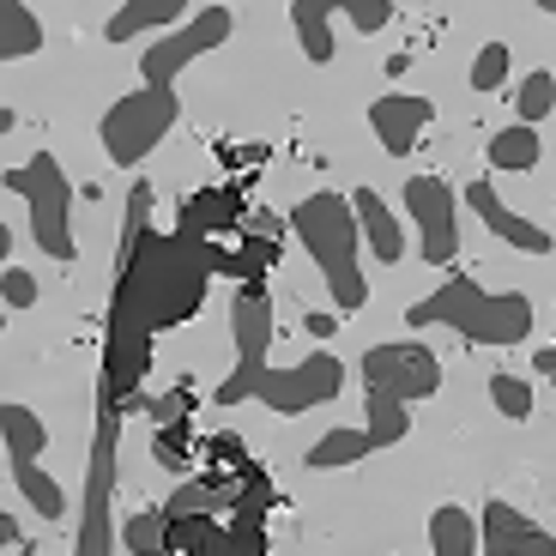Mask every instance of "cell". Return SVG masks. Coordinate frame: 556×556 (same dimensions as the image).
<instances>
[{
  "instance_id": "obj_1",
  "label": "cell",
  "mask_w": 556,
  "mask_h": 556,
  "mask_svg": "<svg viewBox=\"0 0 556 556\" xmlns=\"http://www.w3.org/2000/svg\"><path fill=\"white\" fill-rule=\"evenodd\" d=\"M206 242H181L176 230L152 224V181H134L127 194L122 249H115V291H110V327H103V381L98 400L127 405L134 388L152 369V339L164 327L194 320L206 303Z\"/></svg>"
},
{
  "instance_id": "obj_2",
  "label": "cell",
  "mask_w": 556,
  "mask_h": 556,
  "mask_svg": "<svg viewBox=\"0 0 556 556\" xmlns=\"http://www.w3.org/2000/svg\"><path fill=\"white\" fill-rule=\"evenodd\" d=\"M412 327H454L459 339H472V345H520L532 333V296L520 291H484L478 278L454 273L442 278L430 296H417L405 308Z\"/></svg>"
},
{
  "instance_id": "obj_3",
  "label": "cell",
  "mask_w": 556,
  "mask_h": 556,
  "mask_svg": "<svg viewBox=\"0 0 556 556\" xmlns=\"http://www.w3.org/2000/svg\"><path fill=\"white\" fill-rule=\"evenodd\" d=\"M291 230L303 237V249L315 254V266H320V278H327V291H333V308H363L369 303V278H363V254H357V242H363V224H357V206H351L345 194H308V200H296V212H291Z\"/></svg>"
},
{
  "instance_id": "obj_4",
  "label": "cell",
  "mask_w": 556,
  "mask_h": 556,
  "mask_svg": "<svg viewBox=\"0 0 556 556\" xmlns=\"http://www.w3.org/2000/svg\"><path fill=\"white\" fill-rule=\"evenodd\" d=\"M7 188L25 194L37 249L49 254V261H73V254H79V242H73V181H67V169H61V157L55 152L25 157L18 169H7Z\"/></svg>"
},
{
  "instance_id": "obj_5",
  "label": "cell",
  "mask_w": 556,
  "mask_h": 556,
  "mask_svg": "<svg viewBox=\"0 0 556 556\" xmlns=\"http://www.w3.org/2000/svg\"><path fill=\"white\" fill-rule=\"evenodd\" d=\"M115 466H122V405L98 400V435H91V472H85V508L73 532V556H115Z\"/></svg>"
},
{
  "instance_id": "obj_6",
  "label": "cell",
  "mask_w": 556,
  "mask_h": 556,
  "mask_svg": "<svg viewBox=\"0 0 556 556\" xmlns=\"http://www.w3.org/2000/svg\"><path fill=\"white\" fill-rule=\"evenodd\" d=\"M176 122H181L176 85H139V91H127V98H115L110 110H103L98 134H103V152H110V164L134 169L146 152H157V146H164Z\"/></svg>"
},
{
  "instance_id": "obj_7",
  "label": "cell",
  "mask_w": 556,
  "mask_h": 556,
  "mask_svg": "<svg viewBox=\"0 0 556 556\" xmlns=\"http://www.w3.org/2000/svg\"><path fill=\"white\" fill-rule=\"evenodd\" d=\"M230 333H237V369L224 376L218 405H242L254 400V388L266 381V345H273V296L266 285H242L230 303Z\"/></svg>"
},
{
  "instance_id": "obj_8",
  "label": "cell",
  "mask_w": 556,
  "mask_h": 556,
  "mask_svg": "<svg viewBox=\"0 0 556 556\" xmlns=\"http://www.w3.org/2000/svg\"><path fill=\"white\" fill-rule=\"evenodd\" d=\"M363 388L388 393V400H400V405L430 400V393L442 388V357H435L424 339H405V345H369L363 351Z\"/></svg>"
},
{
  "instance_id": "obj_9",
  "label": "cell",
  "mask_w": 556,
  "mask_h": 556,
  "mask_svg": "<svg viewBox=\"0 0 556 556\" xmlns=\"http://www.w3.org/2000/svg\"><path fill=\"white\" fill-rule=\"evenodd\" d=\"M339 388H345V363H339L333 351H315V357L291 363V369H266L254 400L278 417H303V412H315V405H327Z\"/></svg>"
},
{
  "instance_id": "obj_10",
  "label": "cell",
  "mask_w": 556,
  "mask_h": 556,
  "mask_svg": "<svg viewBox=\"0 0 556 556\" xmlns=\"http://www.w3.org/2000/svg\"><path fill=\"white\" fill-rule=\"evenodd\" d=\"M230 30H237V13H230V7H200L188 25H176L169 37H157L152 49H146V61H139L146 85H176V73L188 67V61H200L206 49L230 42Z\"/></svg>"
},
{
  "instance_id": "obj_11",
  "label": "cell",
  "mask_w": 556,
  "mask_h": 556,
  "mask_svg": "<svg viewBox=\"0 0 556 556\" xmlns=\"http://www.w3.org/2000/svg\"><path fill=\"white\" fill-rule=\"evenodd\" d=\"M405 212L417 224V249L430 266H447L459 254V200L442 176H412L405 181Z\"/></svg>"
},
{
  "instance_id": "obj_12",
  "label": "cell",
  "mask_w": 556,
  "mask_h": 556,
  "mask_svg": "<svg viewBox=\"0 0 556 556\" xmlns=\"http://www.w3.org/2000/svg\"><path fill=\"white\" fill-rule=\"evenodd\" d=\"M430 122H435V103L412 98V91H388V98L369 103V127H376L381 152H393V157H412V146L424 139Z\"/></svg>"
},
{
  "instance_id": "obj_13",
  "label": "cell",
  "mask_w": 556,
  "mask_h": 556,
  "mask_svg": "<svg viewBox=\"0 0 556 556\" xmlns=\"http://www.w3.org/2000/svg\"><path fill=\"white\" fill-rule=\"evenodd\" d=\"M237 224H249V218H242V194H237V188H200V194L181 200L176 237L181 242H218V237H230Z\"/></svg>"
},
{
  "instance_id": "obj_14",
  "label": "cell",
  "mask_w": 556,
  "mask_h": 556,
  "mask_svg": "<svg viewBox=\"0 0 556 556\" xmlns=\"http://www.w3.org/2000/svg\"><path fill=\"white\" fill-rule=\"evenodd\" d=\"M484 556H556V539L508 502H484Z\"/></svg>"
},
{
  "instance_id": "obj_15",
  "label": "cell",
  "mask_w": 556,
  "mask_h": 556,
  "mask_svg": "<svg viewBox=\"0 0 556 556\" xmlns=\"http://www.w3.org/2000/svg\"><path fill=\"white\" fill-rule=\"evenodd\" d=\"M266 515H273V478L261 466H249V484H242L237 508H230V544L224 556H266Z\"/></svg>"
},
{
  "instance_id": "obj_16",
  "label": "cell",
  "mask_w": 556,
  "mask_h": 556,
  "mask_svg": "<svg viewBox=\"0 0 556 556\" xmlns=\"http://www.w3.org/2000/svg\"><path fill=\"white\" fill-rule=\"evenodd\" d=\"M466 206H472L478 218H484L490 237H502L508 249H520V254H551V230H539L532 218L508 212V206H502V194L490 188V181H472V188H466Z\"/></svg>"
},
{
  "instance_id": "obj_17",
  "label": "cell",
  "mask_w": 556,
  "mask_h": 556,
  "mask_svg": "<svg viewBox=\"0 0 556 556\" xmlns=\"http://www.w3.org/2000/svg\"><path fill=\"white\" fill-rule=\"evenodd\" d=\"M351 206H357V224H363V237H369V249H376V261L393 266L405 254V230H400V218L388 212V200H381L376 188H357Z\"/></svg>"
},
{
  "instance_id": "obj_18",
  "label": "cell",
  "mask_w": 556,
  "mask_h": 556,
  "mask_svg": "<svg viewBox=\"0 0 556 556\" xmlns=\"http://www.w3.org/2000/svg\"><path fill=\"white\" fill-rule=\"evenodd\" d=\"M164 527L176 556H224V544H230L218 515H164Z\"/></svg>"
},
{
  "instance_id": "obj_19",
  "label": "cell",
  "mask_w": 556,
  "mask_h": 556,
  "mask_svg": "<svg viewBox=\"0 0 556 556\" xmlns=\"http://www.w3.org/2000/svg\"><path fill=\"white\" fill-rule=\"evenodd\" d=\"M291 25H296V42L315 67L333 61V0H291Z\"/></svg>"
},
{
  "instance_id": "obj_20",
  "label": "cell",
  "mask_w": 556,
  "mask_h": 556,
  "mask_svg": "<svg viewBox=\"0 0 556 556\" xmlns=\"http://www.w3.org/2000/svg\"><path fill=\"white\" fill-rule=\"evenodd\" d=\"M376 454V435L369 430H327L315 447L303 454L308 472H339V466H357V459Z\"/></svg>"
},
{
  "instance_id": "obj_21",
  "label": "cell",
  "mask_w": 556,
  "mask_h": 556,
  "mask_svg": "<svg viewBox=\"0 0 556 556\" xmlns=\"http://www.w3.org/2000/svg\"><path fill=\"white\" fill-rule=\"evenodd\" d=\"M544 157V139L539 127H502V134H490V169H508V176H527V169H539Z\"/></svg>"
},
{
  "instance_id": "obj_22",
  "label": "cell",
  "mask_w": 556,
  "mask_h": 556,
  "mask_svg": "<svg viewBox=\"0 0 556 556\" xmlns=\"http://www.w3.org/2000/svg\"><path fill=\"white\" fill-rule=\"evenodd\" d=\"M430 551L435 556H478V520L459 502H442L430 515Z\"/></svg>"
},
{
  "instance_id": "obj_23",
  "label": "cell",
  "mask_w": 556,
  "mask_h": 556,
  "mask_svg": "<svg viewBox=\"0 0 556 556\" xmlns=\"http://www.w3.org/2000/svg\"><path fill=\"white\" fill-rule=\"evenodd\" d=\"M0 435H7V459H42V447H49L42 417L30 412V405H18V400L0 405Z\"/></svg>"
},
{
  "instance_id": "obj_24",
  "label": "cell",
  "mask_w": 556,
  "mask_h": 556,
  "mask_svg": "<svg viewBox=\"0 0 556 556\" xmlns=\"http://www.w3.org/2000/svg\"><path fill=\"white\" fill-rule=\"evenodd\" d=\"M7 472H13V484L25 490V502L37 508L42 520H67V490L42 472L37 459H7Z\"/></svg>"
},
{
  "instance_id": "obj_25",
  "label": "cell",
  "mask_w": 556,
  "mask_h": 556,
  "mask_svg": "<svg viewBox=\"0 0 556 556\" xmlns=\"http://www.w3.org/2000/svg\"><path fill=\"white\" fill-rule=\"evenodd\" d=\"M176 18H181V0H127V7L110 13L103 37L127 42V37H139V30H152V25H176Z\"/></svg>"
},
{
  "instance_id": "obj_26",
  "label": "cell",
  "mask_w": 556,
  "mask_h": 556,
  "mask_svg": "<svg viewBox=\"0 0 556 556\" xmlns=\"http://www.w3.org/2000/svg\"><path fill=\"white\" fill-rule=\"evenodd\" d=\"M42 49V25L37 13H30L25 0H7L0 7V61H25Z\"/></svg>"
},
{
  "instance_id": "obj_27",
  "label": "cell",
  "mask_w": 556,
  "mask_h": 556,
  "mask_svg": "<svg viewBox=\"0 0 556 556\" xmlns=\"http://www.w3.org/2000/svg\"><path fill=\"white\" fill-rule=\"evenodd\" d=\"M363 430L376 435V447H400L412 435V405L388 400V393H369L363 400Z\"/></svg>"
},
{
  "instance_id": "obj_28",
  "label": "cell",
  "mask_w": 556,
  "mask_h": 556,
  "mask_svg": "<svg viewBox=\"0 0 556 556\" xmlns=\"http://www.w3.org/2000/svg\"><path fill=\"white\" fill-rule=\"evenodd\" d=\"M273 261H278L273 230H249V237H242V249H230L224 273H230V278H242V285H261V278L273 273Z\"/></svg>"
},
{
  "instance_id": "obj_29",
  "label": "cell",
  "mask_w": 556,
  "mask_h": 556,
  "mask_svg": "<svg viewBox=\"0 0 556 556\" xmlns=\"http://www.w3.org/2000/svg\"><path fill=\"white\" fill-rule=\"evenodd\" d=\"M122 544H127L134 556H169V527H164V508H139V515L122 527Z\"/></svg>"
},
{
  "instance_id": "obj_30",
  "label": "cell",
  "mask_w": 556,
  "mask_h": 556,
  "mask_svg": "<svg viewBox=\"0 0 556 556\" xmlns=\"http://www.w3.org/2000/svg\"><path fill=\"white\" fill-rule=\"evenodd\" d=\"M152 459L164 466V472H188V466H194V442H188V417H181V424H164V430H157Z\"/></svg>"
},
{
  "instance_id": "obj_31",
  "label": "cell",
  "mask_w": 556,
  "mask_h": 556,
  "mask_svg": "<svg viewBox=\"0 0 556 556\" xmlns=\"http://www.w3.org/2000/svg\"><path fill=\"white\" fill-rule=\"evenodd\" d=\"M556 110V73H527L520 79V127L544 122Z\"/></svg>"
},
{
  "instance_id": "obj_32",
  "label": "cell",
  "mask_w": 556,
  "mask_h": 556,
  "mask_svg": "<svg viewBox=\"0 0 556 556\" xmlns=\"http://www.w3.org/2000/svg\"><path fill=\"white\" fill-rule=\"evenodd\" d=\"M490 400H496V412L508 424H527L532 417V388L520 376H490Z\"/></svg>"
},
{
  "instance_id": "obj_33",
  "label": "cell",
  "mask_w": 556,
  "mask_h": 556,
  "mask_svg": "<svg viewBox=\"0 0 556 556\" xmlns=\"http://www.w3.org/2000/svg\"><path fill=\"white\" fill-rule=\"evenodd\" d=\"M508 85V42H484L472 61V91H502Z\"/></svg>"
},
{
  "instance_id": "obj_34",
  "label": "cell",
  "mask_w": 556,
  "mask_h": 556,
  "mask_svg": "<svg viewBox=\"0 0 556 556\" xmlns=\"http://www.w3.org/2000/svg\"><path fill=\"white\" fill-rule=\"evenodd\" d=\"M393 13H400L393 0H345V18L363 30V37H369V30H381V25H393Z\"/></svg>"
},
{
  "instance_id": "obj_35",
  "label": "cell",
  "mask_w": 556,
  "mask_h": 556,
  "mask_svg": "<svg viewBox=\"0 0 556 556\" xmlns=\"http://www.w3.org/2000/svg\"><path fill=\"white\" fill-rule=\"evenodd\" d=\"M0 296H7V308L18 315V308L37 303V278H30L25 266H7V273H0Z\"/></svg>"
},
{
  "instance_id": "obj_36",
  "label": "cell",
  "mask_w": 556,
  "mask_h": 556,
  "mask_svg": "<svg viewBox=\"0 0 556 556\" xmlns=\"http://www.w3.org/2000/svg\"><path fill=\"white\" fill-rule=\"evenodd\" d=\"M152 417H157V430H164V424H181V417H188V393H157L152 400Z\"/></svg>"
},
{
  "instance_id": "obj_37",
  "label": "cell",
  "mask_w": 556,
  "mask_h": 556,
  "mask_svg": "<svg viewBox=\"0 0 556 556\" xmlns=\"http://www.w3.org/2000/svg\"><path fill=\"white\" fill-rule=\"evenodd\" d=\"M206 454H212V459H230L237 472L249 466V459H242V442H237V435H212V442H206Z\"/></svg>"
},
{
  "instance_id": "obj_38",
  "label": "cell",
  "mask_w": 556,
  "mask_h": 556,
  "mask_svg": "<svg viewBox=\"0 0 556 556\" xmlns=\"http://www.w3.org/2000/svg\"><path fill=\"white\" fill-rule=\"evenodd\" d=\"M333 327H339V315H303V333L308 339H327Z\"/></svg>"
},
{
  "instance_id": "obj_39",
  "label": "cell",
  "mask_w": 556,
  "mask_h": 556,
  "mask_svg": "<svg viewBox=\"0 0 556 556\" xmlns=\"http://www.w3.org/2000/svg\"><path fill=\"white\" fill-rule=\"evenodd\" d=\"M532 363H539V376H556V345H544Z\"/></svg>"
}]
</instances>
